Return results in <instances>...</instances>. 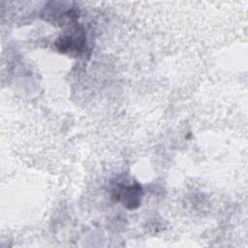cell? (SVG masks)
<instances>
[{"mask_svg":"<svg viewBox=\"0 0 248 248\" xmlns=\"http://www.w3.org/2000/svg\"><path fill=\"white\" fill-rule=\"evenodd\" d=\"M112 196H114V200L116 202H120L129 209L137 208L140 204L141 196H142V188L140 184L134 183H120L117 184L115 189L112 192Z\"/></svg>","mask_w":248,"mask_h":248,"instance_id":"obj_1","label":"cell"},{"mask_svg":"<svg viewBox=\"0 0 248 248\" xmlns=\"http://www.w3.org/2000/svg\"><path fill=\"white\" fill-rule=\"evenodd\" d=\"M56 47L61 52H76L79 54L86 48V40L82 31L76 29L73 33L60 37L56 43Z\"/></svg>","mask_w":248,"mask_h":248,"instance_id":"obj_2","label":"cell"}]
</instances>
